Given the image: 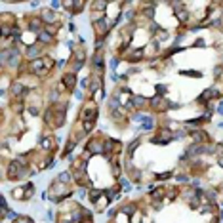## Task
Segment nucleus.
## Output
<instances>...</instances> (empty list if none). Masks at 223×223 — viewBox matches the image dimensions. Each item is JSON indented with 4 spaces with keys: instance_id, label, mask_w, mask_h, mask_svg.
<instances>
[{
    "instance_id": "obj_1",
    "label": "nucleus",
    "mask_w": 223,
    "mask_h": 223,
    "mask_svg": "<svg viewBox=\"0 0 223 223\" xmlns=\"http://www.w3.org/2000/svg\"><path fill=\"white\" fill-rule=\"evenodd\" d=\"M75 82H76V76H75L73 73H69V75L63 76V84H65L69 90H73V88H75Z\"/></svg>"
},
{
    "instance_id": "obj_7",
    "label": "nucleus",
    "mask_w": 223,
    "mask_h": 223,
    "mask_svg": "<svg viewBox=\"0 0 223 223\" xmlns=\"http://www.w3.org/2000/svg\"><path fill=\"white\" fill-rule=\"evenodd\" d=\"M16 223H33L31 219H27V218H17L16 219Z\"/></svg>"
},
{
    "instance_id": "obj_6",
    "label": "nucleus",
    "mask_w": 223,
    "mask_h": 223,
    "mask_svg": "<svg viewBox=\"0 0 223 223\" xmlns=\"http://www.w3.org/2000/svg\"><path fill=\"white\" fill-rule=\"evenodd\" d=\"M31 27H33V31H40V21L38 19H31Z\"/></svg>"
},
{
    "instance_id": "obj_4",
    "label": "nucleus",
    "mask_w": 223,
    "mask_h": 223,
    "mask_svg": "<svg viewBox=\"0 0 223 223\" xmlns=\"http://www.w3.org/2000/svg\"><path fill=\"white\" fill-rule=\"evenodd\" d=\"M42 19H46V21L52 23V21H55V16H54V12H44L42 13Z\"/></svg>"
},
{
    "instance_id": "obj_5",
    "label": "nucleus",
    "mask_w": 223,
    "mask_h": 223,
    "mask_svg": "<svg viewBox=\"0 0 223 223\" xmlns=\"http://www.w3.org/2000/svg\"><path fill=\"white\" fill-rule=\"evenodd\" d=\"M38 52H40V48H38V46H31V48L27 50V55H29V57H33V55H37Z\"/></svg>"
},
{
    "instance_id": "obj_3",
    "label": "nucleus",
    "mask_w": 223,
    "mask_h": 223,
    "mask_svg": "<svg viewBox=\"0 0 223 223\" xmlns=\"http://www.w3.org/2000/svg\"><path fill=\"white\" fill-rule=\"evenodd\" d=\"M38 38H40L42 42H52V40H54V37H52V34H50L48 31H46V33H40V37H38Z\"/></svg>"
},
{
    "instance_id": "obj_2",
    "label": "nucleus",
    "mask_w": 223,
    "mask_h": 223,
    "mask_svg": "<svg viewBox=\"0 0 223 223\" xmlns=\"http://www.w3.org/2000/svg\"><path fill=\"white\" fill-rule=\"evenodd\" d=\"M145 103H147V99H145V97H141V96L132 97V105H134V107H145Z\"/></svg>"
}]
</instances>
